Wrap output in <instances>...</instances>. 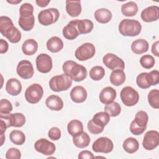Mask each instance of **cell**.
<instances>
[{"mask_svg":"<svg viewBox=\"0 0 159 159\" xmlns=\"http://www.w3.org/2000/svg\"><path fill=\"white\" fill-rule=\"evenodd\" d=\"M62 68L64 73L70 76L73 80L76 82L84 80L88 75L87 70L84 66L72 60L65 61Z\"/></svg>","mask_w":159,"mask_h":159,"instance_id":"1","label":"cell"},{"mask_svg":"<svg viewBox=\"0 0 159 159\" xmlns=\"http://www.w3.org/2000/svg\"><path fill=\"white\" fill-rule=\"evenodd\" d=\"M141 30V24L137 20L129 19H123L119 25V31L120 34L124 36H137L139 35Z\"/></svg>","mask_w":159,"mask_h":159,"instance_id":"2","label":"cell"},{"mask_svg":"<svg viewBox=\"0 0 159 159\" xmlns=\"http://www.w3.org/2000/svg\"><path fill=\"white\" fill-rule=\"evenodd\" d=\"M73 80L65 73L53 76L49 81L50 88L55 92L68 90L72 84Z\"/></svg>","mask_w":159,"mask_h":159,"instance_id":"3","label":"cell"},{"mask_svg":"<svg viewBox=\"0 0 159 159\" xmlns=\"http://www.w3.org/2000/svg\"><path fill=\"white\" fill-rule=\"evenodd\" d=\"M60 16V12L56 8H48L41 11L38 14V20L43 25H50L56 22Z\"/></svg>","mask_w":159,"mask_h":159,"instance_id":"4","label":"cell"},{"mask_svg":"<svg viewBox=\"0 0 159 159\" xmlns=\"http://www.w3.org/2000/svg\"><path fill=\"white\" fill-rule=\"evenodd\" d=\"M120 97L123 104L129 107L135 106L139 100L138 92L130 86L123 88L120 91Z\"/></svg>","mask_w":159,"mask_h":159,"instance_id":"5","label":"cell"},{"mask_svg":"<svg viewBox=\"0 0 159 159\" xmlns=\"http://www.w3.org/2000/svg\"><path fill=\"white\" fill-rule=\"evenodd\" d=\"M0 119L3 120L6 122L7 128L11 126L20 127L25 123V116L20 112L0 114Z\"/></svg>","mask_w":159,"mask_h":159,"instance_id":"6","label":"cell"},{"mask_svg":"<svg viewBox=\"0 0 159 159\" xmlns=\"http://www.w3.org/2000/svg\"><path fill=\"white\" fill-rule=\"evenodd\" d=\"M43 94L42 87L37 83L29 86L25 91V98L30 104H36L40 101Z\"/></svg>","mask_w":159,"mask_h":159,"instance_id":"7","label":"cell"},{"mask_svg":"<svg viewBox=\"0 0 159 159\" xmlns=\"http://www.w3.org/2000/svg\"><path fill=\"white\" fill-rule=\"evenodd\" d=\"M95 52L94 45L91 43L86 42L77 48L75 55L78 60L85 61L93 57Z\"/></svg>","mask_w":159,"mask_h":159,"instance_id":"8","label":"cell"},{"mask_svg":"<svg viewBox=\"0 0 159 159\" xmlns=\"http://www.w3.org/2000/svg\"><path fill=\"white\" fill-rule=\"evenodd\" d=\"M114 144L112 141L107 137H101L96 139L92 145V149L96 153H108L112 151Z\"/></svg>","mask_w":159,"mask_h":159,"instance_id":"9","label":"cell"},{"mask_svg":"<svg viewBox=\"0 0 159 159\" xmlns=\"http://www.w3.org/2000/svg\"><path fill=\"white\" fill-rule=\"evenodd\" d=\"M102 62L106 66L112 71L117 69L123 70L125 68V63L123 60L111 53H108L103 57Z\"/></svg>","mask_w":159,"mask_h":159,"instance_id":"10","label":"cell"},{"mask_svg":"<svg viewBox=\"0 0 159 159\" xmlns=\"http://www.w3.org/2000/svg\"><path fill=\"white\" fill-rule=\"evenodd\" d=\"M19 19V25L22 30L29 31L32 30L35 24V17L32 11H20Z\"/></svg>","mask_w":159,"mask_h":159,"instance_id":"11","label":"cell"},{"mask_svg":"<svg viewBox=\"0 0 159 159\" xmlns=\"http://www.w3.org/2000/svg\"><path fill=\"white\" fill-rule=\"evenodd\" d=\"M52 59L46 53H40L36 58L37 70L42 73H47L52 68Z\"/></svg>","mask_w":159,"mask_h":159,"instance_id":"12","label":"cell"},{"mask_svg":"<svg viewBox=\"0 0 159 159\" xmlns=\"http://www.w3.org/2000/svg\"><path fill=\"white\" fill-rule=\"evenodd\" d=\"M159 144V133L157 130H149L143 137L142 145L147 150L155 149Z\"/></svg>","mask_w":159,"mask_h":159,"instance_id":"13","label":"cell"},{"mask_svg":"<svg viewBox=\"0 0 159 159\" xmlns=\"http://www.w3.org/2000/svg\"><path fill=\"white\" fill-rule=\"evenodd\" d=\"M34 148L36 151L44 155H52L56 149L53 143L43 138L39 139L35 142Z\"/></svg>","mask_w":159,"mask_h":159,"instance_id":"14","label":"cell"},{"mask_svg":"<svg viewBox=\"0 0 159 159\" xmlns=\"http://www.w3.org/2000/svg\"><path fill=\"white\" fill-rule=\"evenodd\" d=\"M16 71L20 78L25 80L31 78L34 73V67L32 63L26 60L19 62L17 66Z\"/></svg>","mask_w":159,"mask_h":159,"instance_id":"15","label":"cell"},{"mask_svg":"<svg viewBox=\"0 0 159 159\" xmlns=\"http://www.w3.org/2000/svg\"><path fill=\"white\" fill-rule=\"evenodd\" d=\"M141 18L146 22L157 20L159 18V7L157 6H151L144 9L141 12Z\"/></svg>","mask_w":159,"mask_h":159,"instance_id":"16","label":"cell"},{"mask_svg":"<svg viewBox=\"0 0 159 159\" xmlns=\"http://www.w3.org/2000/svg\"><path fill=\"white\" fill-rule=\"evenodd\" d=\"M63 35L68 40H74L79 35L80 32L77 27V19L71 20L63 29Z\"/></svg>","mask_w":159,"mask_h":159,"instance_id":"17","label":"cell"},{"mask_svg":"<svg viewBox=\"0 0 159 159\" xmlns=\"http://www.w3.org/2000/svg\"><path fill=\"white\" fill-rule=\"evenodd\" d=\"M87 91L81 86H76L70 92L71 99L76 103H81L85 101L87 98Z\"/></svg>","mask_w":159,"mask_h":159,"instance_id":"18","label":"cell"},{"mask_svg":"<svg viewBox=\"0 0 159 159\" xmlns=\"http://www.w3.org/2000/svg\"><path fill=\"white\" fill-rule=\"evenodd\" d=\"M117 96L116 91L111 86L103 88L99 94V100L104 104H109L114 101Z\"/></svg>","mask_w":159,"mask_h":159,"instance_id":"19","label":"cell"},{"mask_svg":"<svg viewBox=\"0 0 159 159\" xmlns=\"http://www.w3.org/2000/svg\"><path fill=\"white\" fill-rule=\"evenodd\" d=\"M6 90L11 96H17L22 91V84L16 78H11L6 84Z\"/></svg>","mask_w":159,"mask_h":159,"instance_id":"20","label":"cell"},{"mask_svg":"<svg viewBox=\"0 0 159 159\" xmlns=\"http://www.w3.org/2000/svg\"><path fill=\"white\" fill-rule=\"evenodd\" d=\"M45 104L50 110L55 111L61 110L63 107V102L62 99L58 96L54 94L49 96L46 99Z\"/></svg>","mask_w":159,"mask_h":159,"instance_id":"21","label":"cell"},{"mask_svg":"<svg viewBox=\"0 0 159 159\" xmlns=\"http://www.w3.org/2000/svg\"><path fill=\"white\" fill-rule=\"evenodd\" d=\"M149 45L148 42L143 39L134 40L131 44V50L135 54L140 55L147 52L148 50Z\"/></svg>","mask_w":159,"mask_h":159,"instance_id":"22","label":"cell"},{"mask_svg":"<svg viewBox=\"0 0 159 159\" xmlns=\"http://www.w3.org/2000/svg\"><path fill=\"white\" fill-rule=\"evenodd\" d=\"M90 140L89 135L83 131L73 137V142L74 145L80 148H84L88 147L90 143Z\"/></svg>","mask_w":159,"mask_h":159,"instance_id":"23","label":"cell"},{"mask_svg":"<svg viewBox=\"0 0 159 159\" xmlns=\"http://www.w3.org/2000/svg\"><path fill=\"white\" fill-rule=\"evenodd\" d=\"M66 11L71 17L78 16L81 12L80 1H66Z\"/></svg>","mask_w":159,"mask_h":159,"instance_id":"24","label":"cell"},{"mask_svg":"<svg viewBox=\"0 0 159 159\" xmlns=\"http://www.w3.org/2000/svg\"><path fill=\"white\" fill-rule=\"evenodd\" d=\"M94 16L96 21L101 24H106L109 22L112 17L111 12L106 8L97 9L94 12Z\"/></svg>","mask_w":159,"mask_h":159,"instance_id":"25","label":"cell"},{"mask_svg":"<svg viewBox=\"0 0 159 159\" xmlns=\"http://www.w3.org/2000/svg\"><path fill=\"white\" fill-rule=\"evenodd\" d=\"M47 48L50 52L57 53L60 52L63 48V42L60 37L53 36L47 40Z\"/></svg>","mask_w":159,"mask_h":159,"instance_id":"26","label":"cell"},{"mask_svg":"<svg viewBox=\"0 0 159 159\" xmlns=\"http://www.w3.org/2000/svg\"><path fill=\"white\" fill-rule=\"evenodd\" d=\"M38 49V43L33 39H29L24 41L22 45V52L26 55H32L36 53Z\"/></svg>","mask_w":159,"mask_h":159,"instance_id":"27","label":"cell"},{"mask_svg":"<svg viewBox=\"0 0 159 159\" xmlns=\"http://www.w3.org/2000/svg\"><path fill=\"white\" fill-rule=\"evenodd\" d=\"M111 83L116 86L122 84L125 81V74L122 70H114L110 75Z\"/></svg>","mask_w":159,"mask_h":159,"instance_id":"28","label":"cell"},{"mask_svg":"<svg viewBox=\"0 0 159 159\" xmlns=\"http://www.w3.org/2000/svg\"><path fill=\"white\" fill-rule=\"evenodd\" d=\"M3 36L6 37L8 39V40L12 43H18L22 38L21 32L17 27L14 26L10 27L5 32Z\"/></svg>","mask_w":159,"mask_h":159,"instance_id":"29","label":"cell"},{"mask_svg":"<svg viewBox=\"0 0 159 159\" xmlns=\"http://www.w3.org/2000/svg\"><path fill=\"white\" fill-rule=\"evenodd\" d=\"M122 147L128 153H134L139 148V143L136 139L129 137L124 140Z\"/></svg>","mask_w":159,"mask_h":159,"instance_id":"30","label":"cell"},{"mask_svg":"<svg viewBox=\"0 0 159 159\" xmlns=\"http://www.w3.org/2000/svg\"><path fill=\"white\" fill-rule=\"evenodd\" d=\"M77 27L80 34H86L92 31L94 24L89 19H77Z\"/></svg>","mask_w":159,"mask_h":159,"instance_id":"31","label":"cell"},{"mask_svg":"<svg viewBox=\"0 0 159 159\" xmlns=\"http://www.w3.org/2000/svg\"><path fill=\"white\" fill-rule=\"evenodd\" d=\"M121 12L125 16H134L138 12V6L135 2L129 1L122 5Z\"/></svg>","mask_w":159,"mask_h":159,"instance_id":"32","label":"cell"},{"mask_svg":"<svg viewBox=\"0 0 159 159\" xmlns=\"http://www.w3.org/2000/svg\"><path fill=\"white\" fill-rule=\"evenodd\" d=\"M67 130L68 133L71 136H75V135L80 134L83 131V123L76 119L71 120L67 125Z\"/></svg>","mask_w":159,"mask_h":159,"instance_id":"33","label":"cell"},{"mask_svg":"<svg viewBox=\"0 0 159 159\" xmlns=\"http://www.w3.org/2000/svg\"><path fill=\"white\" fill-rule=\"evenodd\" d=\"M92 120L98 125L104 128L110 120V116L106 112H99L94 115Z\"/></svg>","mask_w":159,"mask_h":159,"instance_id":"34","label":"cell"},{"mask_svg":"<svg viewBox=\"0 0 159 159\" xmlns=\"http://www.w3.org/2000/svg\"><path fill=\"white\" fill-rule=\"evenodd\" d=\"M11 141L15 145H21L25 141V134L20 130H13L9 134Z\"/></svg>","mask_w":159,"mask_h":159,"instance_id":"35","label":"cell"},{"mask_svg":"<svg viewBox=\"0 0 159 159\" xmlns=\"http://www.w3.org/2000/svg\"><path fill=\"white\" fill-rule=\"evenodd\" d=\"M104 111L111 117H116L119 116L121 112V107L117 102H112L106 104L104 106Z\"/></svg>","mask_w":159,"mask_h":159,"instance_id":"36","label":"cell"},{"mask_svg":"<svg viewBox=\"0 0 159 159\" xmlns=\"http://www.w3.org/2000/svg\"><path fill=\"white\" fill-rule=\"evenodd\" d=\"M89 77L94 81L101 80L105 75V70L102 66H94L89 71Z\"/></svg>","mask_w":159,"mask_h":159,"instance_id":"37","label":"cell"},{"mask_svg":"<svg viewBox=\"0 0 159 159\" xmlns=\"http://www.w3.org/2000/svg\"><path fill=\"white\" fill-rule=\"evenodd\" d=\"M148 101L150 106L154 109L159 108V91L155 89H152L147 96Z\"/></svg>","mask_w":159,"mask_h":159,"instance_id":"38","label":"cell"},{"mask_svg":"<svg viewBox=\"0 0 159 159\" xmlns=\"http://www.w3.org/2000/svg\"><path fill=\"white\" fill-rule=\"evenodd\" d=\"M148 120V116L145 111H140L136 113L134 121L138 125L142 127H147Z\"/></svg>","mask_w":159,"mask_h":159,"instance_id":"39","label":"cell"},{"mask_svg":"<svg viewBox=\"0 0 159 159\" xmlns=\"http://www.w3.org/2000/svg\"><path fill=\"white\" fill-rule=\"evenodd\" d=\"M14 26L12 20L7 16H2L0 17V32L4 35L5 32L11 27Z\"/></svg>","mask_w":159,"mask_h":159,"instance_id":"40","label":"cell"},{"mask_svg":"<svg viewBox=\"0 0 159 159\" xmlns=\"http://www.w3.org/2000/svg\"><path fill=\"white\" fill-rule=\"evenodd\" d=\"M136 83L137 86L142 89H147L151 86L148 83L147 72L140 73L137 76Z\"/></svg>","mask_w":159,"mask_h":159,"instance_id":"41","label":"cell"},{"mask_svg":"<svg viewBox=\"0 0 159 159\" xmlns=\"http://www.w3.org/2000/svg\"><path fill=\"white\" fill-rule=\"evenodd\" d=\"M140 63L143 68L145 69H150L154 66L155 60L152 55H144L140 58Z\"/></svg>","mask_w":159,"mask_h":159,"instance_id":"42","label":"cell"},{"mask_svg":"<svg viewBox=\"0 0 159 159\" xmlns=\"http://www.w3.org/2000/svg\"><path fill=\"white\" fill-rule=\"evenodd\" d=\"M12 111V105L11 102L6 99H2L0 101V114L10 113Z\"/></svg>","mask_w":159,"mask_h":159,"instance_id":"43","label":"cell"},{"mask_svg":"<svg viewBox=\"0 0 159 159\" xmlns=\"http://www.w3.org/2000/svg\"><path fill=\"white\" fill-rule=\"evenodd\" d=\"M148 83L150 86L157 85L159 83V71L158 70H152L147 73Z\"/></svg>","mask_w":159,"mask_h":159,"instance_id":"44","label":"cell"},{"mask_svg":"<svg viewBox=\"0 0 159 159\" xmlns=\"http://www.w3.org/2000/svg\"><path fill=\"white\" fill-rule=\"evenodd\" d=\"M21 153L20 150L16 148H10L6 153V158L7 159H20Z\"/></svg>","mask_w":159,"mask_h":159,"instance_id":"45","label":"cell"},{"mask_svg":"<svg viewBox=\"0 0 159 159\" xmlns=\"http://www.w3.org/2000/svg\"><path fill=\"white\" fill-rule=\"evenodd\" d=\"M87 126H88V129L89 131V132H91L93 134H99L101 133L104 130V127H100V126L98 125L97 124H96L92 120V119L90 120L88 122Z\"/></svg>","mask_w":159,"mask_h":159,"instance_id":"46","label":"cell"},{"mask_svg":"<svg viewBox=\"0 0 159 159\" xmlns=\"http://www.w3.org/2000/svg\"><path fill=\"white\" fill-rule=\"evenodd\" d=\"M147 127H142L139 125H138L134 120H133L130 125V131L132 134L135 135H141L144 132Z\"/></svg>","mask_w":159,"mask_h":159,"instance_id":"47","label":"cell"},{"mask_svg":"<svg viewBox=\"0 0 159 159\" xmlns=\"http://www.w3.org/2000/svg\"><path fill=\"white\" fill-rule=\"evenodd\" d=\"M48 136L52 140H58L61 137V131L59 128L53 127L48 130Z\"/></svg>","mask_w":159,"mask_h":159,"instance_id":"48","label":"cell"},{"mask_svg":"<svg viewBox=\"0 0 159 159\" xmlns=\"http://www.w3.org/2000/svg\"><path fill=\"white\" fill-rule=\"evenodd\" d=\"M94 158V156L93 154L89 150H83L81 152H80L78 155V158L79 159H90V158Z\"/></svg>","mask_w":159,"mask_h":159,"instance_id":"49","label":"cell"},{"mask_svg":"<svg viewBox=\"0 0 159 159\" xmlns=\"http://www.w3.org/2000/svg\"><path fill=\"white\" fill-rule=\"evenodd\" d=\"M9 48L8 43L4 39H0V53L3 54L7 52Z\"/></svg>","mask_w":159,"mask_h":159,"instance_id":"50","label":"cell"},{"mask_svg":"<svg viewBox=\"0 0 159 159\" xmlns=\"http://www.w3.org/2000/svg\"><path fill=\"white\" fill-rule=\"evenodd\" d=\"M158 45H159V42H158V41H157V42H154L152 46V53L156 57L159 56Z\"/></svg>","mask_w":159,"mask_h":159,"instance_id":"51","label":"cell"},{"mask_svg":"<svg viewBox=\"0 0 159 159\" xmlns=\"http://www.w3.org/2000/svg\"><path fill=\"white\" fill-rule=\"evenodd\" d=\"M1 121V124H0V135H3L4 134V132L6 130V129L7 128V125L6 122L3 120L0 119Z\"/></svg>","mask_w":159,"mask_h":159,"instance_id":"52","label":"cell"},{"mask_svg":"<svg viewBox=\"0 0 159 159\" xmlns=\"http://www.w3.org/2000/svg\"><path fill=\"white\" fill-rule=\"evenodd\" d=\"M36 3L39 6V7H44L45 6H47L48 3L50 2V1H45V0H37L36 1Z\"/></svg>","mask_w":159,"mask_h":159,"instance_id":"53","label":"cell"},{"mask_svg":"<svg viewBox=\"0 0 159 159\" xmlns=\"http://www.w3.org/2000/svg\"><path fill=\"white\" fill-rule=\"evenodd\" d=\"M22 1L21 0H18V1H9V0H7V2L10 3V4H17L19 2H20Z\"/></svg>","mask_w":159,"mask_h":159,"instance_id":"54","label":"cell"},{"mask_svg":"<svg viewBox=\"0 0 159 159\" xmlns=\"http://www.w3.org/2000/svg\"><path fill=\"white\" fill-rule=\"evenodd\" d=\"M1 135V145L2 146V145H3V143H4V140H5V135H4V134H3V135Z\"/></svg>","mask_w":159,"mask_h":159,"instance_id":"55","label":"cell"}]
</instances>
